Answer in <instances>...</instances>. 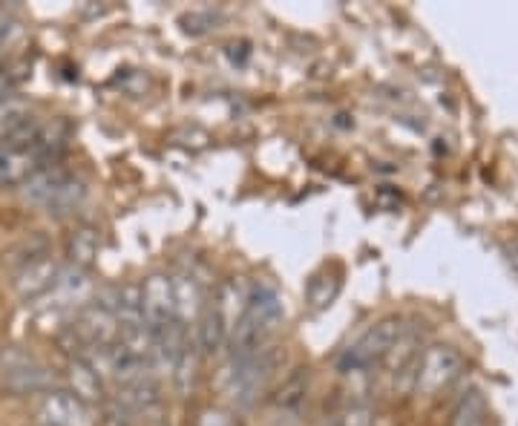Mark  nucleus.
Wrapping results in <instances>:
<instances>
[{
  "mask_svg": "<svg viewBox=\"0 0 518 426\" xmlns=\"http://www.w3.org/2000/svg\"><path fill=\"white\" fill-rule=\"evenodd\" d=\"M280 320H283V300L277 288L271 283L251 285L248 306L228 334L231 360H248L265 352V340L280 326Z\"/></svg>",
  "mask_w": 518,
  "mask_h": 426,
  "instance_id": "obj_1",
  "label": "nucleus"
},
{
  "mask_svg": "<svg viewBox=\"0 0 518 426\" xmlns=\"http://www.w3.org/2000/svg\"><path fill=\"white\" fill-rule=\"evenodd\" d=\"M401 332V317H383V320H377L375 326L363 334L357 343H352L349 349L340 352V357H337V372H343V375H357V372L372 369L375 363H383V360L389 357V352L395 349Z\"/></svg>",
  "mask_w": 518,
  "mask_h": 426,
  "instance_id": "obj_2",
  "label": "nucleus"
},
{
  "mask_svg": "<svg viewBox=\"0 0 518 426\" xmlns=\"http://www.w3.org/2000/svg\"><path fill=\"white\" fill-rule=\"evenodd\" d=\"M461 372H464V357L452 346L438 343V346H429L424 355L418 357L412 383H415L418 395H438L441 389H447L461 378Z\"/></svg>",
  "mask_w": 518,
  "mask_h": 426,
  "instance_id": "obj_3",
  "label": "nucleus"
},
{
  "mask_svg": "<svg viewBox=\"0 0 518 426\" xmlns=\"http://www.w3.org/2000/svg\"><path fill=\"white\" fill-rule=\"evenodd\" d=\"M32 415L38 426H95L93 406L67 389H49L38 395Z\"/></svg>",
  "mask_w": 518,
  "mask_h": 426,
  "instance_id": "obj_4",
  "label": "nucleus"
},
{
  "mask_svg": "<svg viewBox=\"0 0 518 426\" xmlns=\"http://www.w3.org/2000/svg\"><path fill=\"white\" fill-rule=\"evenodd\" d=\"M142 314L144 323L150 332H159L170 323L179 320V308H176V291H173V277L165 274H153L142 285Z\"/></svg>",
  "mask_w": 518,
  "mask_h": 426,
  "instance_id": "obj_5",
  "label": "nucleus"
},
{
  "mask_svg": "<svg viewBox=\"0 0 518 426\" xmlns=\"http://www.w3.org/2000/svg\"><path fill=\"white\" fill-rule=\"evenodd\" d=\"M61 265L52 260V254H35L29 260L21 262V268L15 271V280H12V288L15 294L26 300V303H35V300H44L52 285H55V277H58Z\"/></svg>",
  "mask_w": 518,
  "mask_h": 426,
  "instance_id": "obj_6",
  "label": "nucleus"
},
{
  "mask_svg": "<svg viewBox=\"0 0 518 426\" xmlns=\"http://www.w3.org/2000/svg\"><path fill=\"white\" fill-rule=\"evenodd\" d=\"M274 369V352H259V355L248 357V360H231V372H228V383H231V395L236 403H251L262 392L265 380L271 378Z\"/></svg>",
  "mask_w": 518,
  "mask_h": 426,
  "instance_id": "obj_7",
  "label": "nucleus"
},
{
  "mask_svg": "<svg viewBox=\"0 0 518 426\" xmlns=\"http://www.w3.org/2000/svg\"><path fill=\"white\" fill-rule=\"evenodd\" d=\"M44 300L52 308H78L81 311L84 306H90L95 300V283L90 271L75 268V265H64L55 277L52 291Z\"/></svg>",
  "mask_w": 518,
  "mask_h": 426,
  "instance_id": "obj_8",
  "label": "nucleus"
},
{
  "mask_svg": "<svg viewBox=\"0 0 518 426\" xmlns=\"http://www.w3.org/2000/svg\"><path fill=\"white\" fill-rule=\"evenodd\" d=\"M3 386L18 395H44L52 389V375L32 357H18L3 366Z\"/></svg>",
  "mask_w": 518,
  "mask_h": 426,
  "instance_id": "obj_9",
  "label": "nucleus"
},
{
  "mask_svg": "<svg viewBox=\"0 0 518 426\" xmlns=\"http://www.w3.org/2000/svg\"><path fill=\"white\" fill-rule=\"evenodd\" d=\"M72 173H67L61 165H47L41 170H35L24 185H21V193L29 205H38V208H52L58 193L64 190V185L70 182Z\"/></svg>",
  "mask_w": 518,
  "mask_h": 426,
  "instance_id": "obj_10",
  "label": "nucleus"
},
{
  "mask_svg": "<svg viewBox=\"0 0 518 426\" xmlns=\"http://www.w3.org/2000/svg\"><path fill=\"white\" fill-rule=\"evenodd\" d=\"M41 162L32 147H15L3 144L0 147V188H21L26 179L41 170Z\"/></svg>",
  "mask_w": 518,
  "mask_h": 426,
  "instance_id": "obj_11",
  "label": "nucleus"
},
{
  "mask_svg": "<svg viewBox=\"0 0 518 426\" xmlns=\"http://www.w3.org/2000/svg\"><path fill=\"white\" fill-rule=\"evenodd\" d=\"M67 378H70L72 395L75 398H81V401L90 403V406L93 403H107V398H104V375L84 355L72 357Z\"/></svg>",
  "mask_w": 518,
  "mask_h": 426,
  "instance_id": "obj_12",
  "label": "nucleus"
},
{
  "mask_svg": "<svg viewBox=\"0 0 518 426\" xmlns=\"http://www.w3.org/2000/svg\"><path fill=\"white\" fill-rule=\"evenodd\" d=\"M228 334L231 326L228 320L222 317V311L216 306H208L199 314V323H196V346L202 355H216L225 343H228Z\"/></svg>",
  "mask_w": 518,
  "mask_h": 426,
  "instance_id": "obj_13",
  "label": "nucleus"
},
{
  "mask_svg": "<svg viewBox=\"0 0 518 426\" xmlns=\"http://www.w3.org/2000/svg\"><path fill=\"white\" fill-rule=\"evenodd\" d=\"M162 401V392H159V383L150 378H142V380H133V383H127V386H121L118 389V398L116 403L118 406H124L130 415H142V412H150V409H156Z\"/></svg>",
  "mask_w": 518,
  "mask_h": 426,
  "instance_id": "obj_14",
  "label": "nucleus"
},
{
  "mask_svg": "<svg viewBox=\"0 0 518 426\" xmlns=\"http://www.w3.org/2000/svg\"><path fill=\"white\" fill-rule=\"evenodd\" d=\"M98 248H101V237H98L93 225H75L70 237H67V257H70V265H75V268L90 271L95 257H98Z\"/></svg>",
  "mask_w": 518,
  "mask_h": 426,
  "instance_id": "obj_15",
  "label": "nucleus"
},
{
  "mask_svg": "<svg viewBox=\"0 0 518 426\" xmlns=\"http://www.w3.org/2000/svg\"><path fill=\"white\" fill-rule=\"evenodd\" d=\"M487 415V398L478 389H470L452 406L449 426H487Z\"/></svg>",
  "mask_w": 518,
  "mask_h": 426,
  "instance_id": "obj_16",
  "label": "nucleus"
},
{
  "mask_svg": "<svg viewBox=\"0 0 518 426\" xmlns=\"http://www.w3.org/2000/svg\"><path fill=\"white\" fill-rule=\"evenodd\" d=\"M308 398V372L306 369H294V375L285 380L283 386L277 389V395H274V406L280 409V412H288V415H294V412H300L303 409V403Z\"/></svg>",
  "mask_w": 518,
  "mask_h": 426,
  "instance_id": "obj_17",
  "label": "nucleus"
},
{
  "mask_svg": "<svg viewBox=\"0 0 518 426\" xmlns=\"http://www.w3.org/2000/svg\"><path fill=\"white\" fill-rule=\"evenodd\" d=\"M199 346H196V337L185 343V349H182V355L176 360V366H173V380H176V389L182 392V395H188L190 389L196 386V369H199Z\"/></svg>",
  "mask_w": 518,
  "mask_h": 426,
  "instance_id": "obj_18",
  "label": "nucleus"
},
{
  "mask_svg": "<svg viewBox=\"0 0 518 426\" xmlns=\"http://www.w3.org/2000/svg\"><path fill=\"white\" fill-rule=\"evenodd\" d=\"M173 291H176V308H179L182 323L202 311V288L193 277H173Z\"/></svg>",
  "mask_w": 518,
  "mask_h": 426,
  "instance_id": "obj_19",
  "label": "nucleus"
},
{
  "mask_svg": "<svg viewBox=\"0 0 518 426\" xmlns=\"http://www.w3.org/2000/svg\"><path fill=\"white\" fill-rule=\"evenodd\" d=\"M337 291H340V280L331 277V274H320L308 285V303L314 311H323V308H329L334 303Z\"/></svg>",
  "mask_w": 518,
  "mask_h": 426,
  "instance_id": "obj_20",
  "label": "nucleus"
},
{
  "mask_svg": "<svg viewBox=\"0 0 518 426\" xmlns=\"http://www.w3.org/2000/svg\"><path fill=\"white\" fill-rule=\"evenodd\" d=\"M334 426H375V409L369 403H352L340 412Z\"/></svg>",
  "mask_w": 518,
  "mask_h": 426,
  "instance_id": "obj_21",
  "label": "nucleus"
},
{
  "mask_svg": "<svg viewBox=\"0 0 518 426\" xmlns=\"http://www.w3.org/2000/svg\"><path fill=\"white\" fill-rule=\"evenodd\" d=\"M101 426H133V415L118 406L116 401L104 403V412H101Z\"/></svg>",
  "mask_w": 518,
  "mask_h": 426,
  "instance_id": "obj_22",
  "label": "nucleus"
},
{
  "mask_svg": "<svg viewBox=\"0 0 518 426\" xmlns=\"http://www.w3.org/2000/svg\"><path fill=\"white\" fill-rule=\"evenodd\" d=\"M6 35H9V24H6V21H0V44L6 41Z\"/></svg>",
  "mask_w": 518,
  "mask_h": 426,
  "instance_id": "obj_23",
  "label": "nucleus"
},
{
  "mask_svg": "<svg viewBox=\"0 0 518 426\" xmlns=\"http://www.w3.org/2000/svg\"><path fill=\"white\" fill-rule=\"evenodd\" d=\"M323 426H334V424H323Z\"/></svg>",
  "mask_w": 518,
  "mask_h": 426,
  "instance_id": "obj_24",
  "label": "nucleus"
}]
</instances>
